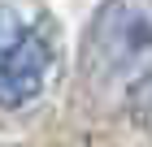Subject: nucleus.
<instances>
[{"label":"nucleus","mask_w":152,"mask_h":147,"mask_svg":"<svg viewBox=\"0 0 152 147\" xmlns=\"http://www.w3.org/2000/svg\"><path fill=\"white\" fill-rule=\"evenodd\" d=\"M61 78V35L39 0H0V108H31Z\"/></svg>","instance_id":"f257e3e1"},{"label":"nucleus","mask_w":152,"mask_h":147,"mask_svg":"<svg viewBox=\"0 0 152 147\" xmlns=\"http://www.w3.org/2000/svg\"><path fill=\"white\" fill-rule=\"evenodd\" d=\"M152 65V30L139 13H130L122 0H109L87 39V69L96 82H126L139 78Z\"/></svg>","instance_id":"f03ea898"}]
</instances>
